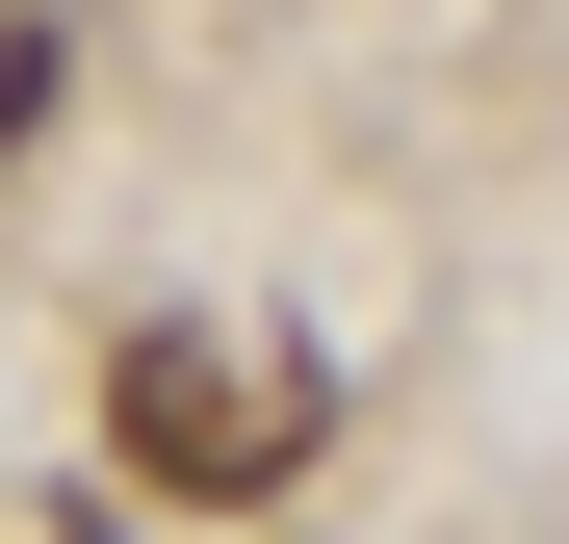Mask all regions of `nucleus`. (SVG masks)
I'll return each mask as SVG.
<instances>
[{
  "label": "nucleus",
  "instance_id": "obj_2",
  "mask_svg": "<svg viewBox=\"0 0 569 544\" xmlns=\"http://www.w3.org/2000/svg\"><path fill=\"white\" fill-rule=\"evenodd\" d=\"M52 130V27H0V156H27Z\"/></svg>",
  "mask_w": 569,
  "mask_h": 544
},
{
  "label": "nucleus",
  "instance_id": "obj_1",
  "mask_svg": "<svg viewBox=\"0 0 569 544\" xmlns=\"http://www.w3.org/2000/svg\"><path fill=\"white\" fill-rule=\"evenodd\" d=\"M104 415H130V467L156 493H284V467H311V363H259V337H130L104 363Z\"/></svg>",
  "mask_w": 569,
  "mask_h": 544
}]
</instances>
